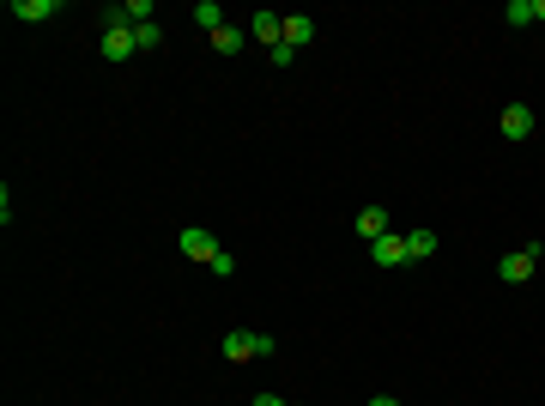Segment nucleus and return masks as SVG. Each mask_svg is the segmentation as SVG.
I'll use <instances>...</instances> for the list:
<instances>
[{
    "instance_id": "nucleus-11",
    "label": "nucleus",
    "mask_w": 545,
    "mask_h": 406,
    "mask_svg": "<svg viewBox=\"0 0 545 406\" xmlns=\"http://www.w3.org/2000/svg\"><path fill=\"white\" fill-rule=\"evenodd\" d=\"M194 25H201L206 36L225 31V6H218V0H194Z\"/></svg>"
},
{
    "instance_id": "nucleus-1",
    "label": "nucleus",
    "mask_w": 545,
    "mask_h": 406,
    "mask_svg": "<svg viewBox=\"0 0 545 406\" xmlns=\"http://www.w3.org/2000/svg\"><path fill=\"white\" fill-rule=\"evenodd\" d=\"M218 352H225L231 364H249V358H267V352H272V334H255V328H231Z\"/></svg>"
},
{
    "instance_id": "nucleus-6",
    "label": "nucleus",
    "mask_w": 545,
    "mask_h": 406,
    "mask_svg": "<svg viewBox=\"0 0 545 406\" xmlns=\"http://www.w3.org/2000/svg\"><path fill=\"white\" fill-rule=\"evenodd\" d=\"M497 128H503V139H527V134H533V109H527V103H509Z\"/></svg>"
},
{
    "instance_id": "nucleus-2",
    "label": "nucleus",
    "mask_w": 545,
    "mask_h": 406,
    "mask_svg": "<svg viewBox=\"0 0 545 406\" xmlns=\"http://www.w3.org/2000/svg\"><path fill=\"white\" fill-rule=\"evenodd\" d=\"M370 261H375V267H412V249H407V237H400V231L375 237V243H370Z\"/></svg>"
},
{
    "instance_id": "nucleus-5",
    "label": "nucleus",
    "mask_w": 545,
    "mask_h": 406,
    "mask_svg": "<svg viewBox=\"0 0 545 406\" xmlns=\"http://www.w3.org/2000/svg\"><path fill=\"white\" fill-rule=\"evenodd\" d=\"M182 255L212 267V261H218V237H212V231H201V225H188V231H182Z\"/></svg>"
},
{
    "instance_id": "nucleus-12",
    "label": "nucleus",
    "mask_w": 545,
    "mask_h": 406,
    "mask_svg": "<svg viewBox=\"0 0 545 406\" xmlns=\"http://www.w3.org/2000/svg\"><path fill=\"white\" fill-rule=\"evenodd\" d=\"M242 43H249V31H242V25H225V31H212V49H218V55H242Z\"/></svg>"
},
{
    "instance_id": "nucleus-16",
    "label": "nucleus",
    "mask_w": 545,
    "mask_h": 406,
    "mask_svg": "<svg viewBox=\"0 0 545 406\" xmlns=\"http://www.w3.org/2000/svg\"><path fill=\"white\" fill-rule=\"evenodd\" d=\"M122 12H128V25H152V12H158V6H152V0H128Z\"/></svg>"
},
{
    "instance_id": "nucleus-7",
    "label": "nucleus",
    "mask_w": 545,
    "mask_h": 406,
    "mask_svg": "<svg viewBox=\"0 0 545 406\" xmlns=\"http://www.w3.org/2000/svg\"><path fill=\"white\" fill-rule=\"evenodd\" d=\"M255 43H267V55L285 43V12H255Z\"/></svg>"
},
{
    "instance_id": "nucleus-19",
    "label": "nucleus",
    "mask_w": 545,
    "mask_h": 406,
    "mask_svg": "<svg viewBox=\"0 0 545 406\" xmlns=\"http://www.w3.org/2000/svg\"><path fill=\"white\" fill-rule=\"evenodd\" d=\"M370 406H400V401H394V394H375V401Z\"/></svg>"
},
{
    "instance_id": "nucleus-13",
    "label": "nucleus",
    "mask_w": 545,
    "mask_h": 406,
    "mask_svg": "<svg viewBox=\"0 0 545 406\" xmlns=\"http://www.w3.org/2000/svg\"><path fill=\"white\" fill-rule=\"evenodd\" d=\"M407 249H412V261H430L437 255V231H407Z\"/></svg>"
},
{
    "instance_id": "nucleus-15",
    "label": "nucleus",
    "mask_w": 545,
    "mask_h": 406,
    "mask_svg": "<svg viewBox=\"0 0 545 406\" xmlns=\"http://www.w3.org/2000/svg\"><path fill=\"white\" fill-rule=\"evenodd\" d=\"M134 43H139V49H164V31H158V19H152V25H134Z\"/></svg>"
},
{
    "instance_id": "nucleus-3",
    "label": "nucleus",
    "mask_w": 545,
    "mask_h": 406,
    "mask_svg": "<svg viewBox=\"0 0 545 406\" xmlns=\"http://www.w3.org/2000/svg\"><path fill=\"white\" fill-rule=\"evenodd\" d=\"M103 61H128V55H139V43H134V25H103Z\"/></svg>"
},
{
    "instance_id": "nucleus-8",
    "label": "nucleus",
    "mask_w": 545,
    "mask_h": 406,
    "mask_svg": "<svg viewBox=\"0 0 545 406\" xmlns=\"http://www.w3.org/2000/svg\"><path fill=\"white\" fill-rule=\"evenodd\" d=\"M358 237L364 243L388 237V206H364V212H358Z\"/></svg>"
},
{
    "instance_id": "nucleus-10",
    "label": "nucleus",
    "mask_w": 545,
    "mask_h": 406,
    "mask_svg": "<svg viewBox=\"0 0 545 406\" xmlns=\"http://www.w3.org/2000/svg\"><path fill=\"white\" fill-rule=\"evenodd\" d=\"M61 6L55 0H12V19H25V25H43V19H55Z\"/></svg>"
},
{
    "instance_id": "nucleus-9",
    "label": "nucleus",
    "mask_w": 545,
    "mask_h": 406,
    "mask_svg": "<svg viewBox=\"0 0 545 406\" xmlns=\"http://www.w3.org/2000/svg\"><path fill=\"white\" fill-rule=\"evenodd\" d=\"M285 43H291V49H309V43H315V19H304V12H285Z\"/></svg>"
},
{
    "instance_id": "nucleus-18",
    "label": "nucleus",
    "mask_w": 545,
    "mask_h": 406,
    "mask_svg": "<svg viewBox=\"0 0 545 406\" xmlns=\"http://www.w3.org/2000/svg\"><path fill=\"white\" fill-rule=\"evenodd\" d=\"M249 406H285V401H279V394H255Z\"/></svg>"
},
{
    "instance_id": "nucleus-17",
    "label": "nucleus",
    "mask_w": 545,
    "mask_h": 406,
    "mask_svg": "<svg viewBox=\"0 0 545 406\" xmlns=\"http://www.w3.org/2000/svg\"><path fill=\"white\" fill-rule=\"evenodd\" d=\"M212 273H218V279H231V273H237V255H231V249H218V261H212Z\"/></svg>"
},
{
    "instance_id": "nucleus-14",
    "label": "nucleus",
    "mask_w": 545,
    "mask_h": 406,
    "mask_svg": "<svg viewBox=\"0 0 545 406\" xmlns=\"http://www.w3.org/2000/svg\"><path fill=\"white\" fill-rule=\"evenodd\" d=\"M503 19H509L515 31H521V25H533V0H509V6H503Z\"/></svg>"
},
{
    "instance_id": "nucleus-20",
    "label": "nucleus",
    "mask_w": 545,
    "mask_h": 406,
    "mask_svg": "<svg viewBox=\"0 0 545 406\" xmlns=\"http://www.w3.org/2000/svg\"><path fill=\"white\" fill-rule=\"evenodd\" d=\"M533 19H545V0H533Z\"/></svg>"
},
{
    "instance_id": "nucleus-4",
    "label": "nucleus",
    "mask_w": 545,
    "mask_h": 406,
    "mask_svg": "<svg viewBox=\"0 0 545 406\" xmlns=\"http://www.w3.org/2000/svg\"><path fill=\"white\" fill-rule=\"evenodd\" d=\"M533 261H540V243H527V249L503 255V261H497V279H503V285H521V279L533 273Z\"/></svg>"
}]
</instances>
